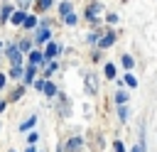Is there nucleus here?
<instances>
[{"mask_svg": "<svg viewBox=\"0 0 157 152\" xmlns=\"http://www.w3.org/2000/svg\"><path fill=\"white\" fill-rule=\"evenodd\" d=\"M7 54H10L12 66H22V56H20V49H17V47H10V49H7Z\"/></svg>", "mask_w": 157, "mask_h": 152, "instance_id": "f257e3e1", "label": "nucleus"}, {"mask_svg": "<svg viewBox=\"0 0 157 152\" xmlns=\"http://www.w3.org/2000/svg\"><path fill=\"white\" fill-rule=\"evenodd\" d=\"M86 91H88L91 96H96V93H98V83H96V76H86Z\"/></svg>", "mask_w": 157, "mask_h": 152, "instance_id": "f03ea898", "label": "nucleus"}, {"mask_svg": "<svg viewBox=\"0 0 157 152\" xmlns=\"http://www.w3.org/2000/svg\"><path fill=\"white\" fill-rule=\"evenodd\" d=\"M98 10H101V5H98V2H91V5H88V10H86V15H88V20H96V15H98Z\"/></svg>", "mask_w": 157, "mask_h": 152, "instance_id": "7ed1b4c3", "label": "nucleus"}, {"mask_svg": "<svg viewBox=\"0 0 157 152\" xmlns=\"http://www.w3.org/2000/svg\"><path fill=\"white\" fill-rule=\"evenodd\" d=\"M49 39V29L47 27H39V32H37V44H44Z\"/></svg>", "mask_w": 157, "mask_h": 152, "instance_id": "20e7f679", "label": "nucleus"}, {"mask_svg": "<svg viewBox=\"0 0 157 152\" xmlns=\"http://www.w3.org/2000/svg\"><path fill=\"white\" fill-rule=\"evenodd\" d=\"M56 54H59V47H56V44H52V42H49V47H47V51H44V59H54V56H56Z\"/></svg>", "mask_w": 157, "mask_h": 152, "instance_id": "39448f33", "label": "nucleus"}, {"mask_svg": "<svg viewBox=\"0 0 157 152\" xmlns=\"http://www.w3.org/2000/svg\"><path fill=\"white\" fill-rule=\"evenodd\" d=\"M113 39H115V34H113V32H108V34L98 42V47H103V49H105V47H110V44H113Z\"/></svg>", "mask_w": 157, "mask_h": 152, "instance_id": "423d86ee", "label": "nucleus"}, {"mask_svg": "<svg viewBox=\"0 0 157 152\" xmlns=\"http://www.w3.org/2000/svg\"><path fill=\"white\" fill-rule=\"evenodd\" d=\"M42 61H44V54H42V51H32V54H29V64L37 66V64H42Z\"/></svg>", "mask_w": 157, "mask_h": 152, "instance_id": "0eeeda50", "label": "nucleus"}, {"mask_svg": "<svg viewBox=\"0 0 157 152\" xmlns=\"http://www.w3.org/2000/svg\"><path fill=\"white\" fill-rule=\"evenodd\" d=\"M10 15H12V22H15V25H20V22H22V20L27 17V15H25V10H17V12H10Z\"/></svg>", "mask_w": 157, "mask_h": 152, "instance_id": "6e6552de", "label": "nucleus"}, {"mask_svg": "<svg viewBox=\"0 0 157 152\" xmlns=\"http://www.w3.org/2000/svg\"><path fill=\"white\" fill-rule=\"evenodd\" d=\"M66 150H81V137H74V140H69V145H66Z\"/></svg>", "mask_w": 157, "mask_h": 152, "instance_id": "1a4fd4ad", "label": "nucleus"}, {"mask_svg": "<svg viewBox=\"0 0 157 152\" xmlns=\"http://www.w3.org/2000/svg\"><path fill=\"white\" fill-rule=\"evenodd\" d=\"M42 91H44L47 96H54V93H56V88H54V83H49V81H44V86H42Z\"/></svg>", "mask_w": 157, "mask_h": 152, "instance_id": "9d476101", "label": "nucleus"}, {"mask_svg": "<svg viewBox=\"0 0 157 152\" xmlns=\"http://www.w3.org/2000/svg\"><path fill=\"white\" fill-rule=\"evenodd\" d=\"M34 71H37V66L34 64H29V69H27V76H25V81L29 83V81H34Z\"/></svg>", "mask_w": 157, "mask_h": 152, "instance_id": "9b49d317", "label": "nucleus"}, {"mask_svg": "<svg viewBox=\"0 0 157 152\" xmlns=\"http://www.w3.org/2000/svg\"><path fill=\"white\" fill-rule=\"evenodd\" d=\"M125 83H128L130 88H135V86H137V78H135L132 74H125Z\"/></svg>", "mask_w": 157, "mask_h": 152, "instance_id": "f8f14e48", "label": "nucleus"}, {"mask_svg": "<svg viewBox=\"0 0 157 152\" xmlns=\"http://www.w3.org/2000/svg\"><path fill=\"white\" fill-rule=\"evenodd\" d=\"M59 101H61V115H69V101L64 96H59Z\"/></svg>", "mask_w": 157, "mask_h": 152, "instance_id": "ddd939ff", "label": "nucleus"}, {"mask_svg": "<svg viewBox=\"0 0 157 152\" xmlns=\"http://www.w3.org/2000/svg\"><path fill=\"white\" fill-rule=\"evenodd\" d=\"M34 120H37L34 115H32V118H27V120H25V123L20 125V130H27V127H32V125H34Z\"/></svg>", "mask_w": 157, "mask_h": 152, "instance_id": "4468645a", "label": "nucleus"}, {"mask_svg": "<svg viewBox=\"0 0 157 152\" xmlns=\"http://www.w3.org/2000/svg\"><path fill=\"white\" fill-rule=\"evenodd\" d=\"M59 12H61V15H69V12H71V5H69V2H61V5H59Z\"/></svg>", "mask_w": 157, "mask_h": 152, "instance_id": "2eb2a0df", "label": "nucleus"}, {"mask_svg": "<svg viewBox=\"0 0 157 152\" xmlns=\"http://www.w3.org/2000/svg\"><path fill=\"white\" fill-rule=\"evenodd\" d=\"M105 76L115 78V66H113V64H105Z\"/></svg>", "mask_w": 157, "mask_h": 152, "instance_id": "dca6fc26", "label": "nucleus"}, {"mask_svg": "<svg viewBox=\"0 0 157 152\" xmlns=\"http://www.w3.org/2000/svg\"><path fill=\"white\" fill-rule=\"evenodd\" d=\"M125 101H128V96H125L123 91H118V93H115V103L120 105V103H125Z\"/></svg>", "mask_w": 157, "mask_h": 152, "instance_id": "f3484780", "label": "nucleus"}, {"mask_svg": "<svg viewBox=\"0 0 157 152\" xmlns=\"http://www.w3.org/2000/svg\"><path fill=\"white\" fill-rule=\"evenodd\" d=\"M22 25H25V27H34V25H37V20H34V17H25V20H22Z\"/></svg>", "mask_w": 157, "mask_h": 152, "instance_id": "a211bd4d", "label": "nucleus"}, {"mask_svg": "<svg viewBox=\"0 0 157 152\" xmlns=\"http://www.w3.org/2000/svg\"><path fill=\"white\" fill-rule=\"evenodd\" d=\"M66 17V25H76V15L74 12H69V15H64Z\"/></svg>", "mask_w": 157, "mask_h": 152, "instance_id": "6ab92c4d", "label": "nucleus"}, {"mask_svg": "<svg viewBox=\"0 0 157 152\" xmlns=\"http://www.w3.org/2000/svg\"><path fill=\"white\" fill-rule=\"evenodd\" d=\"M118 115H120V120H125L128 118V110H125V105L120 103V108H118Z\"/></svg>", "mask_w": 157, "mask_h": 152, "instance_id": "aec40b11", "label": "nucleus"}, {"mask_svg": "<svg viewBox=\"0 0 157 152\" xmlns=\"http://www.w3.org/2000/svg\"><path fill=\"white\" fill-rule=\"evenodd\" d=\"M49 5H52V0H39V2H37V7H39V10H47Z\"/></svg>", "mask_w": 157, "mask_h": 152, "instance_id": "412c9836", "label": "nucleus"}, {"mask_svg": "<svg viewBox=\"0 0 157 152\" xmlns=\"http://www.w3.org/2000/svg\"><path fill=\"white\" fill-rule=\"evenodd\" d=\"M123 66L130 69V66H132V56H123Z\"/></svg>", "mask_w": 157, "mask_h": 152, "instance_id": "4be33fe9", "label": "nucleus"}, {"mask_svg": "<svg viewBox=\"0 0 157 152\" xmlns=\"http://www.w3.org/2000/svg\"><path fill=\"white\" fill-rule=\"evenodd\" d=\"M10 12H12V7H5V10H2V17H0V22H5V20H7V15H10Z\"/></svg>", "mask_w": 157, "mask_h": 152, "instance_id": "5701e85b", "label": "nucleus"}, {"mask_svg": "<svg viewBox=\"0 0 157 152\" xmlns=\"http://www.w3.org/2000/svg\"><path fill=\"white\" fill-rule=\"evenodd\" d=\"M20 74H22V66H12V76L20 78Z\"/></svg>", "mask_w": 157, "mask_h": 152, "instance_id": "b1692460", "label": "nucleus"}, {"mask_svg": "<svg viewBox=\"0 0 157 152\" xmlns=\"http://www.w3.org/2000/svg\"><path fill=\"white\" fill-rule=\"evenodd\" d=\"M113 150H115V152H125V147H123V142H118V140H115V145H113Z\"/></svg>", "mask_w": 157, "mask_h": 152, "instance_id": "393cba45", "label": "nucleus"}, {"mask_svg": "<svg viewBox=\"0 0 157 152\" xmlns=\"http://www.w3.org/2000/svg\"><path fill=\"white\" fill-rule=\"evenodd\" d=\"M132 152H145V145H142V142H140V145H135V147H132Z\"/></svg>", "mask_w": 157, "mask_h": 152, "instance_id": "a878e982", "label": "nucleus"}, {"mask_svg": "<svg viewBox=\"0 0 157 152\" xmlns=\"http://www.w3.org/2000/svg\"><path fill=\"white\" fill-rule=\"evenodd\" d=\"M2 86H5V76H0V88H2Z\"/></svg>", "mask_w": 157, "mask_h": 152, "instance_id": "bb28decb", "label": "nucleus"}]
</instances>
